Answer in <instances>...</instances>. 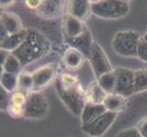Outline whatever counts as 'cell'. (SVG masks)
Returning a JSON list of instances; mask_svg holds the SVG:
<instances>
[{
    "instance_id": "obj_18",
    "label": "cell",
    "mask_w": 147,
    "mask_h": 137,
    "mask_svg": "<svg viewBox=\"0 0 147 137\" xmlns=\"http://www.w3.org/2000/svg\"><path fill=\"white\" fill-rule=\"evenodd\" d=\"M102 104L108 111L119 114L129 107V100L123 95L117 93H111L107 94Z\"/></svg>"
},
{
    "instance_id": "obj_28",
    "label": "cell",
    "mask_w": 147,
    "mask_h": 137,
    "mask_svg": "<svg viewBox=\"0 0 147 137\" xmlns=\"http://www.w3.org/2000/svg\"><path fill=\"white\" fill-rule=\"evenodd\" d=\"M115 137H143L135 127H130L124 129L115 135Z\"/></svg>"
},
{
    "instance_id": "obj_32",
    "label": "cell",
    "mask_w": 147,
    "mask_h": 137,
    "mask_svg": "<svg viewBox=\"0 0 147 137\" xmlns=\"http://www.w3.org/2000/svg\"><path fill=\"white\" fill-rule=\"evenodd\" d=\"M142 38H143L144 39H145V40H147V30H146V31H145L144 35V36L142 37Z\"/></svg>"
},
{
    "instance_id": "obj_13",
    "label": "cell",
    "mask_w": 147,
    "mask_h": 137,
    "mask_svg": "<svg viewBox=\"0 0 147 137\" xmlns=\"http://www.w3.org/2000/svg\"><path fill=\"white\" fill-rule=\"evenodd\" d=\"M28 93L22 90H16L13 93H11L10 103L7 113L14 119H21L24 118L25 107L28 98Z\"/></svg>"
},
{
    "instance_id": "obj_25",
    "label": "cell",
    "mask_w": 147,
    "mask_h": 137,
    "mask_svg": "<svg viewBox=\"0 0 147 137\" xmlns=\"http://www.w3.org/2000/svg\"><path fill=\"white\" fill-rule=\"evenodd\" d=\"M0 84L1 88L13 93L18 89V75L3 72L0 77Z\"/></svg>"
},
{
    "instance_id": "obj_1",
    "label": "cell",
    "mask_w": 147,
    "mask_h": 137,
    "mask_svg": "<svg viewBox=\"0 0 147 137\" xmlns=\"http://www.w3.org/2000/svg\"><path fill=\"white\" fill-rule=\"evenodd\" d=\"M59 97L71 113L80 116L86 104L85 90L76 76L62 73L56 84Z\"/></svg>"
},
{
    "instance_id": "obj_20",
    "label": "cell",
    "mask_w": 147,
    "mask_h": 137,
    "mask_svg": "<svg viewBox=\"0 0 147 137\" xmlns=\"http://www.w3.org/2000/svg\"><path fill=\"white\" fill-rule=\"evenodd\" d=\"M106 111H107V110L105 109L103 104L86 103L82 110V113L80 116V120H82V125L90 124Z\"/></svg>"
},
{
    "instance_id": "obj_12",
    "label": "cell",
    "mask_w": 147,
    "mask_h": 137,
    "mask_svg": "<svg viewBox=\"0 0 147 137\" xmlns=\"http://www.w3.org/2000/svg\"><path fill=\"white\" fill-rule=\"evenodd\" d=\"M64 6L65 2L60 0H42L35 13L42 19H56L62 16Z\"/></svg>"
},
{
    "instance_id": "obj_16",
    "label": "cell",
    "mask_w": 147,
    "mask_h": 137,
    "mask_svg": "<svg viewBox=\"0 0 147 137\" xmlns=\"http://www.w3.org/2000/svg\"><path fill=\"white\" fill-rule=\"evenodd\" d=\"M86 59L87 58L82 52L71 47L66 49L62 55V61L65 68L71 72H76L82 69Z\"/></svg>"
},
{
    "instance_id": "obj_27",
    "label": "cell",
    "mask_w": 147,
    "mask_h": 137,
    "mask_svg": "<svg viewBox=\"0 0 147 137\" xmlns=\"http://www.w3.org/2000/svg\"><path fill=\"white\" fill-rule=\"evenodd\" d=\"M137 58L147 63V40L141 38L139 46H138V50H137Z\"/></svg>"
},
{
    "instance_id": "obj_30",
    "label": "cell",
    "mask_w": 147,
    "mask_h": 137,
    "mask_svg": "<svg viewBox=\"0 0 147 137\" xmlns=\"http://www.w3.org/2000/svg\"><path fill=\"white\" fill-rule=\"evenodd\" d=\"M42 0H27L25 1V5L29 8L32 10H37L38 8V7L41 5Z\"/></svg>"
},
{
    "instance_id": "obj_5",
    "label": "cell",
    "mask_w": 147,
    "mask_h": 137,
    "mask_svg": "<svg viewBox=\"0 0 147 137\" xmlns=\"http://www.w3.org/2000/svg\"><path fill=\"white\" fill-rule=\"evenodd\" d=\"M49 104L41 92L33 91L29 95L25 107L24 118L28 120H42L49 113Z\"/></svg>"
},
{
    "instance_id": "obj_10",
    "label": "cell",
    "mask_w": 147,
    "mask_h": 137,
    "mask_svg": "<svg viewBox=\"0 0 147 137\" xmlns=\"http://www.w3.org/2000/svg\"><path fill=\"white\" fill-rule=\"evenodd\" d=\"M1 24V40L6 38L8 35L16 34L24 29L20 18L13 12L3 10L0 15Z\"/></svg>"
},
{
    "instance_id": "obj_8",
    "label": "cell",
    "mask_w": 147,
    "mask_h": 137,
    "mask_svg": "<svg viewBox=\"0 0 147 137\" xmlns=\"http://www.w3.org/2000/svg\"><path fill=\"white\" fill-rule=\"evenodd\" d=\"M118 116V113L106 111L89 124L82 125V131L90 137H102Z\"/></svg>"
},
{
    "instance_id": "obj_3",
    "label": "cell",
    "mask_w": 147,
    "mask_h": 137,
    "mask_svg": "<svg viewBox=\"0 0 147 137\" xmlns=\"http://www.w3.org/2000/svg\"><path fill=\"white\" fill-rule=\"evenodd\" d=\"M90 5L94 16L103 19H121L130 12V2L125 0H98Z\"/></svg>"
},
{
    "instance_id": "obj_6",
    "label": "cell",
    "mask_w": 147,
    "mask_h": 137,
    "mask_svg": "<svg viewBox=\"0 0 147 137\" xmlns=\"http://www.w3.org/2000/svg\"><path fill=\"white\" fill-rule=\"evenodd\" d=\"M59 68L58 64L55 62H50L37 69L33 72V91L40 92L44 89L51 85L58 78Z\"/></svg>"
},
{
    "instance_id": "obj_17",
    "label": "cell",
    "mask_w": 147,
    "mask_h": 137,
    "mask_svg": "<svg viewBox=\"0 0 147 137\" xmlns=\"http://www.w3.org/2000/svg\"><path fill=\"white\" fill-rule=\"evenodd\" d=\"M28 33V28H24L22 31H20L16 34H11L1 40L0 43V48L3 51H7L9 53H13L18 49L22 46V44L25 42L27 38Z\"/></svg>"
},
{
    "instance_id": "obj_4",
    "label": "cell",
    "mask_w": 147,
    "mask_h": 137,
    "mask_svg": "<svg viewBox=\"0 0 147 137\" xmlns=\"http://www.w3.org/2000/svg\"><path fill=\"white\" fill-rule=\"evenodd\" d=\"M140 34L134 30H121L116 32L111 40L113 51L121 57H137L138 46L141 39Z\"/></svg>"
},
{
    "instance_id": "obj_7",
    "label": "cell",
    "mask_w": 147,
    "mask_h": 137,
    "mask_svg": "<svg viewBox=\"0 0 147 137\" xmlns=\"http://www.w3.org/2000/svg\"><path fill=\"white\" fill-rule=\"evenodd\" d=\"M88 59L96 79H99L100 76L114 70L102 47L95 41L92 45V51H90V55Z\"/></svg>"
},
{
    "instance_id": "obj_15",
    "label": "cell",
    "mask_w": 147,
    "mask_h": 137,
    "mask_svg": "<svg viewBox=\"0 0 147 137\" xmlns=\"http://www.w3.org/2000/svg\"><path fill=\"white\" fill-rule=\"evenodd\" d=\"M65 43L68 45V47H71L78 49L86 58L89 59L94 41L92 38V32L88 29L83 34H82L77 38L71 39H66Z\"/></svg>"
},
{
    "instance_id": "obj_19",
    "label": "cell",
    "mask_w": 147,
    "mask_h": 137,
    "mask_svg": "<svg viewBox=\"0 0 147 137\" xmlns=\"http://www.w3.org/2000/svg\"><path fill=\"white\" fill-rule=\"evenodd\" d=\"M107 93L102 90L97 80L88 85L85 89V100L86 103L92 104H102Z\"/></svg>"
},
{
    "instance_id": "obj_26",
    "label": "cell",
    "mask_w": 147,
    "mask_h": 137,
    "mask_svg": "<svg viewBox=\"0 0 147 137\" xmlns=\"http://www.w3.org/2000/svg\"><path fill=\"white\" fill-rule=\"evenodd\" d=\"M0 109L1 111H7L8 106L10 103V98H11V93L8 92L3 88H0Z\"/></svg>"
},
{
    "instance_id": "obj_2",
    "label": "cell",
    "mask_w": 147,
    "mask_h": 137,
    "mask_svg": "<svg viewBox=\"0 0 147 137\" xmlns=\"http://www.w3.org/2000/svg\"><path fill=\"white\" fill-rule=\"evenodd\" d=\"M27 38L22 46L13 54L19 59L22 67L31 64L47 56L52 49L51 41L35 28H28Z\"/></svg>"
},
{
    "instance_id": "obj_14",
    "label": "cell",
    "mask_w": 147,
    "mask_h": 137,
    "mask_svg": "<svg viewBox=\"0 0 147 137\" xmlns=\"http://www.w3.org/2000/svg\"><path fill=\"white\" fill-rule=\"evenodd\" d=\"M67 14L85 23L92 14L90 1H87V0L69 1L67 4Z\"/></svg>"
},
{
    "instance_id": "obj_9",
    "label": "cell",
    "mask_w": 147,
    "mask_h": 137,
    "mask_svg": "<svg viewBox=\"0 0 147 137\" xmlns=\"http://www.w3.org/2000/svg\"><path fill=\"white\" fill-rule=\"evenodd\" d=\"M116 73L115 92L126 98L135 94L134 92V70L124 67L114 69Z\"/></svg>"
},
{
    "instance_id": "obj_29",
    "label": "cell",
    "mask_w": 147,
    "mask_h": 137,
    "mask_svg": "<svg viewBox=\"0 0 147 137\" xmlns=\"http://www.w3.org/2000/svg\"><path fill=\"white\" fill-rule=\"evenodd\" d=\"M135 128L140 133V134L143 137H147V116L142 118L137 124H136Z\"/></svg>"
},
{
    "instance_id": "obj_24",
    "label": "cell",
    "mask_w": 147,
    "mask_h": 137,
    "mask_svg": "<svg viewBox=\"0 0 147 137\" xmlns=\"http://www.w3.org/2000/svg\"><path fill=\"white\" fill-rule=\"evenodd\" d=\"M24 92L30 94L33 92V79L32 74L21 72L18 75V89Z\"/></svg>"
},
{
    "instance_id": "obj_22",
    "label": "cell",
    "mask_w": 147,
    "mask_h": 137,
    "mask_svg": "<svg viewBox=\"0 0 147 137\" xmlns=\"http://www.w3.org/2000/svg\"><path fill=\"white\" fill-rule=\"evenodd\" d=\"M97 82L100 86L107 94L114 93L116 89V73L113 70L105 73L104 75L100 76L99 79H97Z\"/></svg>"
},
{
    "instance_id": "obj_21",
    "label": "cell",
    "mask_w": 147,
    "mask_h": 137,
    "mask_svg": "<svg viewBox=\"0 0 147 137\" xmlns=\"http://www.w3.org/2000/svg\"><path fill=\"white\" fill-rule=\"evenodd\" d=\"M3 72L12 73L15 75H18L20 72V70L22 68V64L19 61V59L15 56L13 53H8L4 60L1 62Z\"/></svg>"
},
{
    "instance_id": "obj_23",
    "label": "cell",
    "mask_w": 147,
    "mask_h": 137,
    "mask_svg": "<svg viewBox=\"0 0 147 137\" xmlns=\"http://www.w3.org/2000/svg\"><path fill=\"white\" fill-rule=\"evenodd\" d=\"M147 91V69L134 70V92Z\"/></svg>"
},
{
    "instance_id": "obj_11",
    "label": "cell",
    "mask_w": 147,
    "mask_h": 137,
    "mask_svg": "<svg viewBox=\"0 0 147 137\" xmlns=\"http://www.w3.org/2000/svg\"><path fill=\"white\" fill-rule=\"evenodd\" d=\"M61 29L64 40L75 38L83 34L89 28L86 27L84 22L80 21L70 15L66 13L63 15L61 20Z\"/></svg>"
},
{
    "instance_id": "obj_31",
    "label": "cell",
    "mask_w": 147,
    "mask_h": 137,
    "mask_svg": "<svg viewBox=\"0 0 147 137\" xmlns=\"http://www.w3.org/2000/svg\"><path fill=\"white\" fill-rule=\"evenodd\" d=\"M15 3H16V1H14V0H1V1H0L1 8H3V9H6L9 7L13 6Z\"/></svg>"
}]
</instances>
